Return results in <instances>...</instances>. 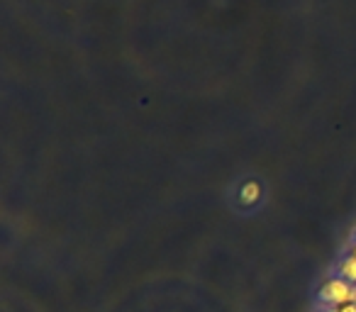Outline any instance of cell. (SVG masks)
Instances as JSON below:
<instances>
[{"instance_id":"6da1fadb","label":"cell","mask_w":356,"mask_h":312,"mask_svg":"<svg viewBox=\"0 0 356 312\" xmlns=\"http://www.w3.org/2000/svg\"><path fill=\"white\" fill-rule=\"evenodd\" d=\"M320 300L327 307H339L346 305V302H356V286L346 281V278L334 276L330 281H325V286L320 288Z\"/></svg>"},{"instance_id":"8992f818","label":"cell","mask_w":356,"mask_h":312,"mask_svg":"<svg viewBox=\"0 0 356 312\" xmlns=\"http://www.w3.org/2000/svg\"><path fill=\"white\" fill-rule=\"evenodd\" d=\"M325 312H334V310H332V307H327V310Z\"/></svg>"},{"instance_id":"5b68a950","label":"cell","mask_w":356,"mask_h":312,"mask_svg":"<svg viewBox=\"0 0 356 312\" xmlns=\"http://www.w3.org/2000/svg\"><path fill=\"white\" fill-rule=\"evenodd\" d=\"M346 256H356V239H351L349 249H346Z\"/></svg>"},{"instance_id":"52a82bcc","label":"cell","mask_w":356,"mask_h":312,"mask_svg":"<svg viewBox=\"0 0 356 312\" xmlns=\"http://www.w3.org/2000/svg\"><path fill=\"white\" fill-rule=\"evenodd\" d=\"M354 239H356V234H354Z\"/></svg>"},{"instance_id":"277c9868","label":"cell","mask_w":356,"mask_h":312,"mask_svg":"<svg viewBox=\"0 0 356 312\" xmlns=\"http://www.w3.org/2000/svg\"><path fill=\"white\" fill-rule=\"evenodd\" d=\"M334 312H356V302H346V305H339V307H332Z\"/></svg>"},{"instance_id":"3957f363","label":"cell","mask_w":356,"mask_h":312,"mask_svg":"<svg viewBox=\"0 0 356 312\" xmlns=\"http://www.w3.org/2000/svg\"><path fill=\"white\" fill-rule=\"evenodd\" d=\"M261 198V186L254 183V181H249L247 186L242 188V203H257V200Z\"/></svg>"},{"instance_id":"7a4b0ae2","label":"cell","mask_w":356,"mask_h":312,"mask_svg":"<svg viewBox=\"0 0 356 312\" xmlns=\"http://www.w3.org/2000/svg\"><path fill=\"white\" fill-rule=\"evenodd\" d=\"M337 273L356 286V256H344L337 266Z\"/></svg>"}]
</instances>
